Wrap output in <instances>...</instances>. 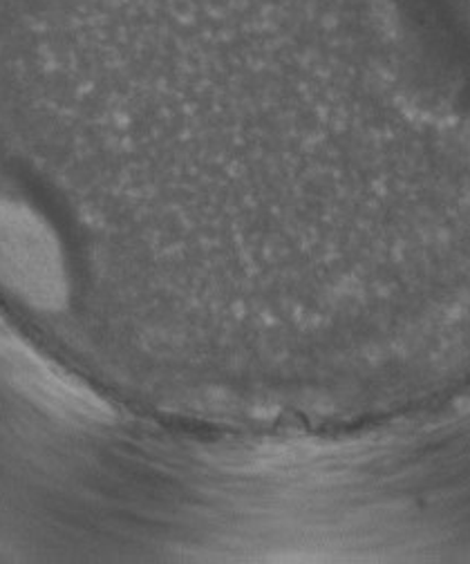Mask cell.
<instances>
[{
  "instance_id": "6da1fadb",
  "label": "cell",
  "mask_w": 470,
  "mask_h": 564,
  "mask_svg": "<svg viewBox=\"0 0 470 564\" xmlns=\"http://www.w3.org/2000/svg\"><path fill=\"white\" fill-rule=\"evenodd\" d=\"M0 285L41 312H56L67 303V275L54 236L28 208L3 199H0Z\"/></svg>"
},
{
  "instance_id": "7a4b0ae2",
  "label": "cell",
  "mask_w": 470,
  "mask_h": 564,
  "mask_svg": "<svg viewBox=\"0 0 470 564\" xmlns=\"http://www.w3.org/2000/svg\"><path fill=\"white\" fill-rule=\"evenodd\" d=\"M0 379L39 408L77 421H106L110 408L79 379L45 359L0 314Z\"/></svg>"
}]
</instances>
